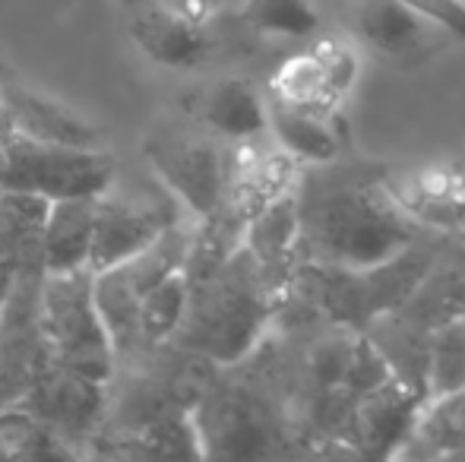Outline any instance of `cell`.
<instances>
[{
  "label": "cell",
  "mask_w": 465,
  "mask_h": 462,
  "mask_svg": "<svg viewBox=\"0 0 465 462\" xmlns=\"http://www.w3.org/2000/svg\"><path fill=\"white\" fill-rule=\"evenodd\" d=\"M301 263L326 270H371L424 238L386 197L377 178L298 184Z\"/></svg>",
  "instance_id": "cell-1"
},
{
  "label": "cell",
  "mask_w": 465,
  "mask_h": 462,
  "mask_svg": "<svg viewBox=\"0 0 465 462\" xmlns=\"http://www.w3.org/2000/svg\"><path fill=\"white\" fill-rule=\"evenodd\" d=\"M323 329L311 333L288 364L285 408L294 434L313 453L320 444L349 437L355 406L373 387L392 377L364 333L320 320Z\"/></svg>",
  "instance_id": "cell-2"
},
{
  "label": "cell",
  "mask_w": 465,
  "mask_h": 462,
  "mask_svg": "<svg viewBox=\"0 0 465 462\" xmlns=\"http://www.w3.org/2000/svg\"><path fill=\"white\" fill-rule=\"evenodd\" d=\"M190 304L174 339L219 368H234L263 342L285 295L247 247L213 257L206 270L187 266Z\"/></svg>",
  "instance_id": "cell-3"
},
{
  "label": "cell",
  "mask_w": 465,
  "mask_h": 462,
  "mask_svg": "<svg viewBox=\"0 0 465 462\" xmlns=\"http://www.w3.org/2000/svg\"><path fill=\"white\" fill-rule=\"evenodd\" d=\"M447 247V234L421 238L371 270H326V266L298 263L288 282V295H298L317 320L364 333L373 320L402 308L424 272Z\"/></svg>",
  "instance_id": "cell-4"
},
{
  "label": "cell",
  "mask_w": 465,
  "mask_h": 462,
  "mask_svg": "<svg viewBox=\"0 0 465 462\" xmlns=\"http://www.w3.org/2000/svg\"><path fill=\"white\" fill-rule=\"evenodd\" d=\"M206 462H285L304 444L282 402L247 383H219L193 408Z\"/></svg>",
  "instance_id": "cell-5"
},
{
  "label": "cell",
  "mask_w": 465,
  "mask_h": 462,
  "mask_svg": "<svg viewBox=\"0 0 465 462\" xmlns=\"http://www.w3.org/2000/svg\"><path fill=\"white\" fill-rule=\"evenodd\" d=\"M93 272H51L42 279L38 327L51 349V364L104 387L114 349L95 308Z\"/></svg>",
  "instance_id": "cell-6"
},
{
  "label": "cell",
  "mask_w": 465,
  "mask_h": 462,
  "mask_svg": "<svg viewBox=\"0 0 465 462\" xmlns=\"http://www.w3.org/2000/svg\"><path fill=\"white\" fill-rule=\"evenodd\" d=\"M114 184V159L104 149L57 146L10 133L0 143V187L48 203L102 197Z\"/></svg>",
  "instance_id": "cell-7"
},
{
  "label": "cell",
  "mask_w": 465,
  "mask_h": 462,
  "mask_svg": "<svg viewBox=\"0 0 465 462\" xmlns=\"http://www.w3.org/2000/svg\"><path fill=\"white\" fill-rule=\"evenodd\" d=\"M193 238L187 229L172 225L153 247H146L143 253L130 257L127 263L114 266V270L95 272L93 289H95V308L102 317V327L108 333L111 349L127 351L140 342L136 333V314L140 304L162 279H168L172 272L184 270L190 263V251H193Z\"/></svg>",
  "instance_id": "cell-8"
},
{
  "label": "cell",
  "mask_w": 465,
  "mask_h": 462,
  "mask_svg": "<svg viewBox=\"0 0 465 462\" xmlns=\"http://www.w3.org/2000/svg\"><path fill=\"white\" fill-rule=\"evenodd\" d=\"M146 159L162 191L203 225L225 206L228 152L200 136H149Z\"/></svg>",
  "instance_id": "cell-9"
},
{
  "label": "cell",
  "mask_w": 465,
  "mask_h": 462,
  "mask_svg": "<svg viewBox=\"0 0 465 462\" xmlns=\"http://www.w3.org/2000/svg\"><path fill=\"white\" fill-rule=\"evenodd\" d=\"M301 184V165L279 146H260L257 140L234 143L228 152V184L225 206L213 219L234 238H244V229L266 212L272 203Z\"/></svg>",
  "instance_id": "cell-10"
},
{
  "label": "cell",
  "mask_w": 465,
  "mask_h": 462,
  "mask_svg": "<svg viewBox=\"0 0 465 462\" xmlns=\"http://www.w3.org/2000/svg\"><path fill=\"white\" fill-rule=\"evenodd\" d=\"M380 184L418 229L434 234L465 231V168L453 162H430L411 172L380 174Z\"/></svg>",
  "instance_id": "cell-11"
},
{
  "label": "cell",
  "mask_w": 465,
  "mask_h": 462,
  "mask_svg": "<svg viewBox=\"0 0 465 462\" xmlns=\"http://www.w3.org/2000/svg\"><path fill=\"white\" fill-rule=\"evenodd\" d=\"M178 216L159 210L155 203L127 200L111 193V187L95 200V225H93V247H89V272H104L127 263L130 257L153 247Z\"/></svg>",
  "instance_id": "cell-12"
},
{
  "label": "cell",
  "mask_w": 465,
  "mask_h": 462,
  "mask_svg": "<svg viewBox=\"0 0 465 462\" xmlns=\"http://www.w3.org/2000/svg\"><path fill=\"white\" fill-rule=\"evenodd\" d=\"M424 406L428 402H424L421 389L399 380L396 374L386 377L380 387H373L355 406L345 440H351V444L361 447L364 453L377 457L380 462H390L392 453L415 431Z\"/></svg>",
  "instance_id": "cell-13"
},
{
  "label": "cell",
  "mask_w": 465,
  "mask_h": 462,
  "mask_svg": "<svg viewBox=\"0 0 465 462\" xmlns=\"http://www.w3.org/2000/svg\"><path fill=\"white\" fill-rule=\"evenodd\" d=\"M127 32L153 64L168 70H193L209 54L206 29L181 19L159 0H143L130 10Z\"/></svg>",
  "instance_id": "cell-14"
},
{
  "label": "cell",
  "mask_w": 465,
  "mask_h": 462,
  "mask_svg": "<svg viewBox=\"0 0 465 462\" xmlns=\"http://www.w3.org/2000/svg\"><path fill=\"white\" fill-rule=\"evenodd\" d=\"M462 314H465V251H450V247H443V253L424 272V279L405 298L402 308L392 310L396 320H402L405 327H411L415 333L424 336H430L437 327H443V323L456 320Z\"/></svg>",
  "instance_id": "cell-15"
},
{
  "label": "cell",
  "mask_w": 465,
  "mask_h": 462,
  "mask_svg": "<svg viewBox=\"0 0 465 462\" xmlns=\"http://www.w3.org/2000/svg\"><path fill=\"white\" fill-rule=\"evenodd\" d=\"M0 105H4V117L10 121V133L29 136L38 143H57V146L102 149V130L45 95L6 86L0 93Z\"/></svg>",
  "instance_id": "cell-16"
},
{
  "label": "cell",
  "mask_w": 465,
  "mask_h": 462,
  "mask_svg": "<svg viewBox=\"0 0 465 462\" xmlns=\"http://www.w3.org/2000/svg\"><path fill=\"white\" fill-rule=\"evenodd\" d=\"M102 406V383L86 380V377L64 370L54 364V370L38 377L25 396V415L48 425L64 437L70 428H86L95 418Z\"/></svg>",
  "instance_id": "cell-17"
},
{
  "label": "cell",
  "mask_w": 465,
  "mask_h": 462,
  "mask_svg": "<svg viewBox=\"0 0 465 462\" xmlns=\"http://www.w3.org/2000/svg\"><path fill=\"white\" fill-rule=\"evenodd\" d=\"M266 99L260 89L238 76L219 80L200 95L196 117L209 133L228 143H247L266 136Z\"/></svg>",
  "instance_id": "cell-18"
},
{
  "label": "cell",
  "mask_w": 465,
  "mask_h": 462,
  "mask_svg": "<svg viewBox=\"0 0 465 462\" xmlns=\"http://www.w3.org/2000/svg\"><path fill=\"white\" fill-rule=\"evenodd\" d=\"M111 453L121 462H206V447L193 408H172L155 415L136 434L111 447Z\"/></svg>",
  "instance_id": "cell-19"
},
{
  "label": "cell",
  "mask_w": 465,
  "mask_h": 462,
  "mask_svg": "<svg viewBox=\"0 0 465 462\" xmlns=\"http://www.w3.org/2000/svg\"><path fill=\"white\" fill-rule=\"evenodd\" d=\"M95 200L98 197H74L54 200L48 206V219H45L42 234V276L89 270Z\"/></svg>",
  "instance_id": "cell-20"
},
{
  "label": "cell",
  "mask_w": 465,
  "mask_h": 462,
  "mask_svg": "<svg viewBox=\"0 0 465 462\" xmlns=\"http://www.w3.org/2000/svg\"><path fill=\"white\" fill-rule=\"evenodd\" d=\"M266 133L285 155L298 165H332L342 155V136H339L332 117L294 112L266 99Z\"/></svg>",
  "instance_id": "cell-21"
},
{
  "label": "cell",
  "mask_w": 465,
  "mask_h": 462,
  "mask_svg": "<svg viewBox=\"0 0 465 462\" xmlns=\"http://www.w3.org/2000/svg\"><path fill=\"white\" fill-rule=\"evenodd\" d=\"M355 32L383 57H409L430 38V25L402 0H361L355 10Z\"/></svg>",
  "instance_id": "cell-22"
},
{
  "label": "cell",
  "mask_w": 465,
  "mask_h": 462,
  "mask_svg": "<svg viewBox=\"0 0 465 462\" xmlns=\"http://www.w3.org/2000/svg\"><path fill=\"white\" fill-rule=\"evenodd\" d=\"M48 200L0 187V263L23 276L32 263L42 270V234Z\"/></svg>",
  "instance_id": "cell-23"
},
{
  "label": "cell",
  "mask_w": 465,
  "mask_h": 462,
  "mask_svg": "<svg viewBox=\"0 0 465 462\" xmlns=\"http://www.w3.org/2000/svg\"><path fill=\"white\" fill-rule=\"evenodd\" d=\"M270 102L294 112H311L323 117H336L339 105H342V95L332 89L330 76L323 74L320 61L313 57V51H301L292 54L288 61L279 64V70L270 80Z\"/></svg>",
  "instance_id": "cell-24"
},
{
  "label": "cell",
  "mask_w": 465,
  "mask_h": 462,
  "mask_svg": "<svg viewBox=\"0 0 465 462\" xmlns=\"http://www.w3.org/2000/svg\"><path fill=\"white\" fill-rule=\"evenodd\" d=\"M460 393H465V314L428 336V364H424L428 406Z\"/></svg>",
  "instance_id": "cell-25"
},
{
  "label": "cell",
  "mask_w": 465,
  "mask_h": 462,
  "mask_svg": "<svg viewBox=\"0 0 465 462\" xmlns=\"http://www.w3.org/2000/svg\"><path fill=\"white\" fill-rule=\"evenodd\" d=\"M190 304V276L187 266L178 272H172L168 279H162L140 304V314H136V333L143 342H168L178 336L181 323L187 317Z\"/></svg>",
  "instance_id": "cell-26"
},
{
  "label": "cell",
  "mask_w": 465,
  "mask_h": 462,
  "mask_svg": "<svg viewBox=\"0 0 465 462\" xmlns=\"http://www.w3.org/2000/svg\"><path fill=\"white\" fill-rule=\"evenodd\" d=\"M0 434L13 444L19 462H80V453L67 437L25 412L0 415Z\"/></svg>",
  "instance_id": "cell-27"
},
{
  "label": "cell",
  "mask_w": 465,
  "mask_h": 462,
  "mask_svg": "<svg viewBox=\"0 0 465 462\" xmlns=\"http://www.w3.org/2000/svg\"><path fill=\"white\" fill-rule=\"evenodd\" d=\"M241 19L276 38H307L320 29V13L311 0H244Z\"/></svg>",
  "instance_id": "cell-28"
},
{
  "label": "cell",
  "mask_w": 465,
  "mask_h": 462,
  "mask_svg": "<svg viewBox=\"0 0 465 462\" xmlns=\"http://www.w3.org/2000/svg\"><path fill=\"white\" fill-rule=\"evenodd\" d=\"M311 51L320 61V67H323V74L330 76L332 89L345 99L351 93V86L358 83V70H361L351 44H345L342 38H320L317 44H311Z\"/></svg>",
  "instance_id": "cell-29"
},
{
  "label": "cell",
  "mask_w": 465,
  "mask_h": 462,
  "mask_svg": "<svg viewBox=\"0 0 465 462\" xmlns=\"http://www.w3.org/2000/svg\"><path fill=\"white\" fill-rule=\"evenodd\" d=\"M402 4L434 32L465 42V0H402Z\"/></svg>",
  "instance_id": "cell-30"
},
{
  "label": "cell",
  "mask_w": 465,
  "mask_h": 462,
  "mask_svg": "<svg viewBox=\"0 0 465 462\" xmlns=\"http://www.w3.org/2000/svg\"><path fill=\"white\" fill-rule=\"evenodd\" d=\"M159 4L168 6L172 13H178V16L187 19V23L206 29V25L213 23L215 16H219L222 6H225L228 0H159Z\"/></svg>",
  "instance_id": "cell-31"
},
{
  "label": "cell",
  "mask_w": 465,
  "mask_h": 462,
  "mask_svg": "<svg viewBox=\"0 0 465 462\" xmlns=\"http://www.w3.org/2000/svg\"><path fill=\"white\" fill-rule=\"evenodd\" d=\"M390 462H465V447H411L402 444Z\"/></svg>",
  "instance_id": "cell-32"
},
{
  "label": "cell",
  "mask_w": 465,
  "mask_h": 462,
  "mask_svg": "<svg viewBox=\"0 0 465 462\" xmlns=\"http://www.w3.org/2000/svg\"><path fill=\"white\" fill-rule=\"evenodd\" d=\"M311 462H380V459L364 453L351 440H330V444H320L311 453Z\"/></svg>",
  "instance_id": "cell-33"
},
{
  "label": "cell",
  "mask_w": 465,
  "mask_h": 462,
  "mask_svg": "<svg viewBox=\"0 0 465 462\" xmlns=\"http://www.w3.org/2000/svg\"><path fill=\"white\" fill-rule=\"evenodd\" d=\"M0 462H19L16 450H13V444L4 437V434H0Z\"/></svg>",
  "instance_id": "cell-34"
},
{
  "label": "cell",
  "mask_w": 465,
  "mask_h": 462,
  "mask_svg": "<svg viewBox=\"0 0 465 462\" xmlns=\"http://www.w3.org/2000/svg\"><path fill=\"white\" fill-rule=\"evenodd\" d=\"M80 462H121L111 450H102V453H89V457H80Z\"/></svg>",
  "instance_id": "cell-35"
},
{
  "label": "cell",
  "mask_w": 465,
  "mask_h": 462,
  "mask_svg": "<svg viewBox=\"0 0 465 462\" xmlns=\"http://www.w3.org/2000/svg\"><path fill=\"white\" fill-rule=\"evenodd\" d=\"M460 238H465V231H462V234H460Z\"/></svg>",
  "instance_id": "cell-36"
}]
</instances>
